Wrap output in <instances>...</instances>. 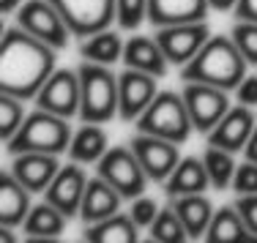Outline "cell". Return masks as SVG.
I'll list each match as a JSON object with an SVG mask.
<instances>
[{"instance_id": "cell-40", "label": "cell", "mask_w": 257, "mask_h": 243, "mask_svg": "<svg viewBox=\"0 0 257 243\" xmlns=\"http://www.w3.org/2000/svg\"><path fill=\"white\" fill-rule=\"evenodd\" d=\"M22 6V0H0V9H3V14H11V11H17Z\"/></svg>"}, {"instance_id": "cell-36", "label": "cell", "mask_w": 257, "mask_h": 243, "mask_svg": "<svg viewBox=\"0 0 257 243\" xmlns=\"http://www.w3.org/2000/svg\"><path fill=\"white\" fill-rule=\"evenodd\" d=\"M238 104L257 107V77H243V82L238 85Z\"/></svg>"}, {"instance_id": "cell-32", "label": "cell", "mask_w": 257, "mask_h": 243, "mask_svg": "<svg viewBox=\"0 0 257 243\" xmlns=\"http://www.w3.org/2000/svg\"><path fill=\"white\" fill-rule=\"evenodd\" d=\"M148 20V0H118V25L123 30H137Z\"/></svg>"}, {"instance_id": "cell-6", "label": "cell", "mask_w": 257, "mask_h": 243, "mask_svg": "<svg viewBox=\"0 0 257 243\" xmlns=\"http://www.w3.org/2000/svg\"><path fill=\"white\" fill-rule=\"evenodd\" d=\"M96 172H99V178H104L109 186H115L123 199L143 197L145 189H148V180H151L148 175H145L140 159L134 156L132 145H128V148H123V145L109 148L107 153L96 161Z\"/></svg>"}, {"instance_id": "cell-26", "label": "cell", "mask_w": 257, "mask_h": 243, "mask_svg": "<svg viewBox=\"0 0 257 243\" xmlns=\"http://www.w3.org/2000/svg\"><path fill=\"white\" fill-rule=\"evenodd\" d=\"M107 131L101 129V123H85L82 129L71 137V145H69V156L71 161L77 164H96L107 153Z\"/></svg>"}, {"instance_id": "cell-21", "label": "cell", "mask_w": 257, "mask_h": 243, "mask_svg": "<svg viewBox=\"0 0 257 243\" xmlns=\"http://www.w3.org/2000/svg\"><path fill=\"white\" fill-rule=\"evenodd\" d=\"M208 186H211V178H208L205 161L194 159V156H186L175 167V172L164 180V194L170 199L186 197V194H205Z\"/></svg>"}, {"instance_id": "cell-2", "label": "cell", "mask_w": 257, "mask_h": 243, "mask_svg": "<svg viewBox=\"0 0 257 243\" xmlns=\"http://www.w3.org/2000/svg\"><path fill=\"white\" fill-rule=\"evenodd\" d=\"M249 60L238 50L232 36H211L203 50L194 55L186 66H181L183 82H205L222 90H238L246 77Z\"/></svg>"}, {"instance_id": "cell-9", "label": "cell", "mask_w": 257, "mask_h": 243, "mask_svg": "<svg viewBox=\"0 0 257 243\" xmlns=\"http://www.w3.org/2000/svg\"><path fill=\"white\" fill-rule=\"evenodd\" d=\"M79 104H82V85H79V71L71 69H55V74L36 96V107L55 112L60 118H79Z\"/></svg>"}, {"instance_id": "cell-16", "label": "cell", "mask_w": 257, "mask_h": 243, "mask_svg": "<svg viewBox=\"0 0 257 243\" xmlns=\"http://www.w3.org/2000/svg\"><path fill=\"white\" fill-rule=\"evenodd\" d=\"M9 169L17 175V180L25 189H30L33 194H41L55 180V175L60 172V161L52 153H17L14 164Z\"/></svg>"}, {"instance_id": "cell-22", "label": "cell", "mask_w": 257, "mask_h": 243, "mask_svg": "<svg viewBox=\"0 0 257 243\" xmlns=\"http://www.w3.org/2000/svg\"><path fill=\"white\" fill-rule=\"evenodd\" d=\"M66 221H69V216L60 213L52 202L44 199V202L30 208L25 224H22V232H25L28 240H33V243H47V240L60 238V232L66 229Z\"/></svg>"}, {"instance_id": "cell-11", "label": "cell", "mask_w": 257, "mask_h": 243, "mask_svg": "<svg viewBox=\"0 0 257 243\" xmlns=\"http://www.w3.org/2000/svg\"><path fill=\"white\" fill-rule=\"evenodd\" d=\"M128 145H132L134 156L140 159L145 175H148L154 183H164V180L175 172V167L181 164L178 145L170 142V139H162V137H154V134L140 131L137 137H132Z\"/></svg>"}, {"instance_id": "cell-5", "label": "cell", "mask_w": 257, "mask_h": 243, "mask_svg": "<svg viewBox=\"0 0 257 243\" xmlns=\"http://www.w3.org/2000/svg\"><path fill=\"white\" fill-rule=\"evenodd\" d=\"M192 115H189V107L183 101V93H173V90H164L159 93L151 107L145 109L137 118V131H145V134H154L162 139H170L175 145H183L189 137H192Z\"/></svg>"}, {"instance_id": "cell-37", "label": "cell", "mask_w": 257, "mask_h": 243, "mask_svg": "<svg viewBox=\"0 0 257 243\" xmlns=\"http://www.w3.org/2000/svg\"><path fill=\"white\" fill-rule=\"evenodd\" d=\"M235 17L238 20L257 22V0H238L235 3Z\"/></svg>"}, {"instance_id": "cell-28", "label": "cell", "mask_w": 257, "mask_h": 243, "mask_svg": "<svg viewBox=\"0 0 257 243\" xmlns=\"http://www.w3.org/2000/svg\"><path fill=\"white\" fill-rule=\"evenodd\" d=\"M235 153L224 148H216V145H208L205 153H203V161H205V169H208V178H211V186L216 191H224L232 186V178H235Z\"/></svg>"}, {"instance_id": "cell-25", "label": "cell", "mask_w": 257, "mask_h": 243, "mask_svg": "<svg viewBox=\"0 0 257 243\" xmlns=\"http://www.w3.org/2000/svg\"><path fill=\"white\" fill-rule=\"evenodd\" d=\"M205 240L208 243H241V240H254L257 243V238L249 232L246 221L238 213L235 205H224V208H219L216 213H213L211 227H208V232H205Z\"/></svg>"}, {"instance_id": "cell-4", "label": "cell", "mask_w": 257, "mask_h": 243, "mask_svg": "<svg viewBox=\"0 0 257 243\" xmlns=\"http://www.w3.org/2000/svg\"><path fill=\"white\" fill-rule=\"evenodd\" d=\"M79 85H82V104L79 118L82 123H109L118 115V77L109 71V66L79 63Z\"/></svg>"}, {"instance_id": "cell-29", "label": "cell", "mask_w": 257, "mask_h": 243, "mask_svg": "<svg viewBox=\"0 0 257 243\" xmlns=\"http://www.w3.org/2000/svg\"><path fill=\"white\" fill-rule=\"evenodd\" d=\"M151 240H156V243H183V240H189V232H186V227H183L178 210L173 208V202L159 210L156 221L151 224Z\"/></svg>"}, {"instance_id": "cell-24", "label": "cell", "mask_w": 257, "mask_h": 243, "mask_svg": "<svg viewBox=\"0 0 257 243\" xmlns=\"http://www.w3.org/2000/svg\"><path fill=\"white\" fill-rule=\"evenodd\" d=\"M140 227L132 213H115L104 221L88 224L82 232V240L88 243H137Z\"/></svg>"}, {"instance_id": "cell-38", "label": "cell", "mask_w": 257, "mask_h": 243, "mask_svg": "<svg viewBox=\"0 0 257 243\" xmlns=\"http://www.w3.org/2000/svg\"><path fill=\"white\" fill-rule=\"evenodd\" d=\"M243 156H246V161H254L257 164V126H254L252 137H249L246 148H243Z\"/></svg>"}, {"instance_id": "cell-27", "label": "cell", "mask_w": 257, "mask_h": 243, "mask_svg": "<svg viewBox=\"0 0 257 243\" xmlns=\"http://www.w3.org/2000/svg\"><path fill=\"white\" fill-rule=\"evenodd\" d=\"M123 47L126 41L107 28L79 41V55H82V60H90V63L112 66L115 60H123Z\"/></svg>"}, {"instance_id": "cell-39", "label": "cell", "mask_w": 257, "mask_h": 243, "mask_svg": "<svg viewBox=\"0 0 257 243\" xmlns=\"http://www.w3.org/2000/svg\"><path fill=\"white\" fill-rule=\"evenodd\" d=\"M208 3H211V9H216V11H230V9H235L238 0H208Z\"/></svg>"}, {"instance_id": "cell-12", "label": "cell", "mask_w": 257, "mask_h": 243, "mask_svg": "<svg viewBox=\"0 0 257 243\" xmlns=\"http://www.w3.org/2000/svg\"><path fill=\"white\" fill-rule=\"evenodd\" d=\"M208 39H211V30L205 22H181V25L156 28V41L173 66H186L203 50Z\"/></svg>"}, {"instance_id": "cell-14", "label": "cell", "mask_w": 257, "mask_h": 243, "mask_svg": "<svg viewBox=\"0 0 257 243\" xmlns=\"http://www.w3.org/2000/svg\"><path fill=\"white\" fill-rule=\"evenodd\" d=\"M254 126H257L254 107H246V104L230 107V112L205 134L208 145H216V148H224V150H230V153H238V150L246 148Z\"/></svg>"}, {"instance_id": "cell-35", "label": "cell", "mask_w": 257, "mask_h": 243, "mask_svg": "<svg viewBox=\"0 0 257 243\" xmlns=\"http://www.w3.org/2000/svg\"><path fill=\"white\" fill-rule=\"evenodd\" d=\"M235 208H238V213L243 216V221H246L249 232H252L254 238H257V194H238Z\"/></svg>"}, {"instance_id": "cell-3", "label": "cell", "mask_w": 257, "mask_h": 243, "mask_svg": "<svg viewBox=\"0 0 257 243\" xmlns=\"http://www.w3.org/2000/svg\"><path fill=\"white\" fill-rule=\"evenodd\" d=\"M71 126L69 118H60L55 112L36 107V112H30L25 123L20 126L14 137L6 142L9 153H52L60 156L63 150H69L71 145Z\"/></svg>"}, {"instance_id": "cell-20", "label": "cell", "mask_w": 257, "mask_h": 243, "mask_svg": "<svg viewBox=\"0 0 257 243\" xmlns=\"http://www.w3.org/2000/svg\"><path fill=\"white\" fill-rule=\"evenodd\" d=\"M123 63H126V69H137V71H145V74H154V77H164L170 69V60L162 52L156 36L154 39H148V36H132L123 47Z\"/></svg>"}, {"instance_id": "cell-18", "label": "cell", "mask_w": 257, "mask_h": 243, "mask_svg": "<svg viewBox=\"0 0 257 243\" xmlns=\"http://www.w3.org/2000/svg\"><path fill=\"white\" fill-rule=\"evenodd\" d=\"M30 189L17 180V175L11 169H6L0 178V227H22L30 213Z\"/></svg>"}, {"instance_id": "cell-7", "label": "cell", "mask_w": 257, "mask_h": 243, "mask_svg": "<svg viewBox=\"0 0 257 243\" xmlns=\"http://www.w3.org/2000/svg\"><path fill=\"white\" fill-rule=\"evenodd\" d=\"M17 25L28 30L30 36L41 39L44 44H50L52 50H63L69 44L71 28L66 25L63 14L50 3V0H25L17 9Z\"/></svg>"}, {"instance_id": "cell-33", "label": "cell", "mask_w": 257, "mask_h": 243, "mask_svg": "<svg viewBox=\"0 0 257 243\" xmlns=\"http://www.w3.org/2000/svg\"><path fill=\"white\" fill-rule=\"evenodd\" d=\"M159 202L154 197H137V199H132V208H128V213H132V218L137 221V227L140 229H151V224L156 221V216H159Z\"/></svg>"}, {"instance_id": "cell-17", "label": "cell", "mask_w": 257, "mask_h": 243, "mask_svg": "<svg viewBox=\"0 0 257 243\" xmlns=\"http://www.w3.org/2000/svg\"><path fill=\"white\" fill-rule=\"evenodd\" d=\"M208 0H148V22L154 28L181 25V22H205Z\"/></svg>"}, {"instance_id": "cell-31", "label": "cell", "mask_w": 257, "mask_h": 243, "mask_svg": "<svg viewBox=\"0 0 257 243\" xmlns=\"http://www.w3.org/2000/svg\"><path fill=\"white\" fill-rule=\"evenodd\" d=\"M232 41L238 44V50L243 52V58L249 60V66H257V22L238 20L230 30Z\"/></svg>"}, {"instance_id": "cell-10", "label": "cell", "mask_w": 257, "mask_h": 243, "mask_svg": "<svg viewBox=\"0 0 257 243\" xmlns=\"http://www.w3.org/2000/svg\"><path fill=\"white\" fill-rule=\"evenodd\" d=\"M183 101H186L189 115H192L194 131H200V134H208L230 112L227 90L213 88V85H205V82H186Z\"/></svg>"}, {"instance_id": "cell-13", "label": "cell", "mask_w": 257, "mask_h": 243, "mask_svg": "<svg viewBox=\"0 0 257 243\" xmlns=\"http://www.w3.org/2000/svg\"><path fill=\"white\" fill-rule=\"evenodd\" d=\"M156 80L154 74H145L137 69H126L118 77V118L120 120H137L145 109L151 107V101L159 96L156 90Z\"/></svg>"}, {"instance_id": "cell-19", "label": "cell", "mask_w": 257, "mask_h": 243, "mask_svg": "<svg viewBox=\"0 0 257 243\" xmlns=\"http://www.w3.org/2000/svg\"><path fill=\"white\" fill-rule=\"evenodd\" d=\"M120 191L115 186H109L104 178H93L88 180V189L82 197V208H79V218L85 224H96L104 218L120 213Z\"/></svg>"}, {"instance_id": "cell-30", "label": "cell", "mask_w": 257, "mask_h": 243, "mask_svg": "<svg viewBox=\"0 0 257 243\" xmlns=\"http://www.w3.org/2000/svg\"><path fill=\"white\" fill-rule=\"evenodd\" d=\"M25 118L28 115H25V107H22V99H17L11 93L0 96V134H3V142H9L20 131Z\"/></svg>"}, {"instance_id": "cell-34", "label": "cell", "mask_w": 257, "mask_h": 243, "mask_svg": "<svg viewBox=\"0 0 257 243\" xmlns=\"http://www.w3.org/2000/svg\"><path fill=\"white\" fill-rule=\"evenodd\" d=\"M232 191L235 194H257V164L254 161L238 164L235 178H232Z\"/></svg>"}, {"instance_id": "cell-15", "label": "cell", "mask_w": 257, "mask_h": 243, "mask_svg": "<svg viewBox=\"0 0 257 243\" xmlns=\"http://www.w3.org/2000/svg\"><path fill=\"white\" fill-rule=\"evenodd\" d=\"M85 189H88V178H85L82 167L74 161V164L60 167V172L55 175V180L47 186L44 199H47V202H52L60 213H66L71 218V216H79Z\"/></svg>"}, {"instance_id": "cell-23", "label": "cell", "mask_w": 257, "mask_h": 243, "mask_svg": "<svg viewBox=\"0 0 257 243\" xmlns=\"http://www.w3.org/2000/svg\"><path fill=\"white\" fill-rule=\"evenodd\" d=\"M173 208L178 210L183 227L189 232V240H200L205 238L208 227H211V218H213V205L205 194H186V197H175L173 199Z\"/></svg>"}, {"instance_id": "cell-8", "label": "cell", "mask_w": 257, "mask_h": 243, "mask_svg": "<svg viewBox=\"0 0 257 243\" xmlns=\"http://www.w3.org/2000/svg\"><path fill=\"white\" fill-rule=\"evenodd\" d=\"M50 3L63 14L66 25L79 39H88L118 22V0H50Z\"/></svg>"}, {"instance_id": "cell-1", "label": "cell", "mask_w": 257, "mask_h": 243, "mask_svg": "<svg viewBox=\"0 0 257 243\" xmlns=\"http://www.w3.org/2000/svg\"><path fill=\"white\" fill-rule=\"evenodd\" d=\"M55 74V50L20 25L3 30L0 47V90L17 99H36Z\"/></svg>"}]
</instances>
